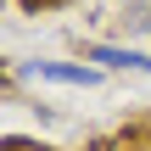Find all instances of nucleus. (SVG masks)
<instances>
[{"label":"nucleus","instance_id":"obj_1","mask_svg":"<svg viewBox=\"0 0 151 151\" xmlns=\"http://www.w3.org/2000/svg\"><path fill=\"white\" fill-rule=\"evenodd\" d=\"M17 78H28V84H62V90H95L106 73H101L95 62H56V56H34V62H22V67H17Z\"/></svg>","mask_w":151,"mask_h":151},{"label":"nucleus","instance_id":"obj_3","mask_svg":"<svg viewBox=\"0 0 151 151\" xmlns=\"http://www.w3.org/2000/svg\"><path fill=\"white\" fill-rule=\"evenodd\" d=\"M11 151H56V146H11Z\"/></svg>","mask_w":151,"mask_h":151},{"label":"nucleus","instance_id":"obj_2","mask_svg":"<svg viewBox=\"0 0 151 151\" xmlns=\"http://www.w3.org/2000/svg\"><path fill=\"white\" fill-rule=\"evenodd\" d=\"M78 62H95L101 73H151V56H146V50H134V45H106V39L84 45Z\"/></svg>","mask_w":151,"mask_h":151}]
</instances>
